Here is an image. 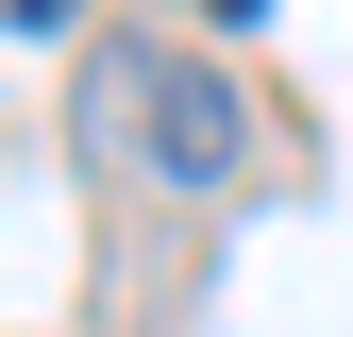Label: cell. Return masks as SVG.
Here are the masks:
<instances>
[{"instance_id": "cell-1", "label": "cell", "mask_w": 353, "mask_h": 337, "mask_svg": "<svg viewBox=\"0 0 353 337\" xmlns=\"http://www.w3.org/2000/svg\"><path fill=\"white\" fill-rule=\"evenodd\" d=\"M101 118H118V152H135L152 186H185V202L252 168V84L219 51H101Z\"/></svg>"}, {"instance_id": "cell-2", "label": "cell", "mask_w": 353, "mask_h": 337, "mask_svg": "<svg viewBox=\"0 0 353 337\" xmlns=\"http://www.w3.org/2000/svg\"><path fill=\"white\" fill-rule=\"evenodd\" d=\"M84 17V0H0V34H68Z\"/></svg>"}, {"instance_id": "cell-3", "label": "cell", "mask_w": 353, "mask_h": 337, "mask_svg": "<svg viewBox=\"0 0 353 337\" xmlns=\"http://www.w3.org/2000/svg\"><path fill=\"white\" fill-rule=\"evenodd\" d=\"M202 17H270V0H202Z\"/></svg>"}]
</instances>
